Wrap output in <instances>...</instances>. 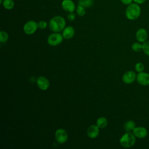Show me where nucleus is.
<instances>
[{
  "mask_svg": "<svg viewBox=\"0 0 149 149\" xmlns=\"http://www.w3.org/2000/svg\"><path fill=\"white\" fill-rule=\"evenodd\" d=\"M66 22L65 19L61 16L53 17L49 22V29L53 32L59 33L65 27Z\"/></svg>",
  "mask_w": 149,
  "mask_h": 149,
  "instance_id": "obj_1",
  "label": "nucleus"
},
{
  "mask_svg": "<svg viewBox=\"0 0 149 149\" xmlns=\"http://www.w3.org/2000/svg\"><path fill=\"white\" fill-rule=\"evenodd\" d=\"M141 14V8L139 4L132 2L127 5L125 10V16L129 19L134 20L137 19Z\"/></svg>",
  "mask_w": 149,
  "mask_h": 149,
  "instance_id": "obj_2",
  "label": "nucleus"
},
{
  "mask_svg": "<svg viewBox=\"0 0 149 149\" xmlns=\"http://www.w3.org/2000/svg\"><path fill=\"white\" fill-rule=\"evenodd\" d=\"M119 143L124 148H130L136 143V136L131 132H126L120 137Z\"/></svg>",
  "mask_w": 149,
  "mask_h": 149,
  "instance_id": "obj_3",
  "label": "nucleus"
},
{
  "mask_svg": "<svg viewBox=\"0 0 149 149\" xmlns=\"http://www.w3.org/2000/svg\"><path fill=\"white\" fill-rule=\"evenodd\" d=\"M63 38L62 34L59 33L54 32L48 37L47 42L51 46H56L59 45L63 41Z\"/></svg>",
  "mask_w": 149,
  "mask_h": 149,
  "instance_id": "obj_4",
  "label": "nucleus"
},
{
  "mask_svg": "<svg viewBox=\"0 0 149 149\" xmlns=\"http://www.w3.org/2000/svg\"><path fill=\"white\" fill-rule=\"evenodd\" d=\"M38 28V23L36 22L34 20H29L24 24L23 26V31L25 34L31 35L36 31Z\"/></svg>",
  "mask_w": 149,
  "mask_h": 149,
  "instance_id": "obj_5",
  "label": "nucleus"
},
{
  "mask_svg": "<svg viewBox=\"0 0 149 149\" xmlns=\"http://www.w3.org/2000/svg\"><path fill=\"white\" fill-rule=\"evenodd\" d=\"M55 138L58 143L63 144L67 141L68 134L65 129L60 128L56 130L55 133Z\"/></svg>",
  "mask_w": 149,
  "mask_h": 149,
  "instance_id": "obj_6",
  "label": "nucleus"
},
{
  "mask_svg": "<svg viewBox=\"0 0 149 149\" xmlns=\"http://www.w3.org/2000/svg\"><path fill=\"white\" fill-rule=\"evenodd\" d=\"M36 83L38 87L43 91L47 90L49 87L50 84L48 79L44 76H39L36 80Z\"/></svg>",
  "mask_w": 149,
  "mask_h": 149,
  "instance_id": "obj_7",
  "label": "nucleus"
},
{
  "mask_svg": "<svg viewBox=\"0 0 149 149\" xmlns=\"http://www.w3.org/2000/svg\"><path fill=\"white\" fill-rule=\"evenodd\" d=\"M136 74L132 70H129L125 72L122 76L123 81L127 84H132L136 79Z\"/></svg>",
  "mask_w": 149,
  "mask_h": 149,
  "instance_id": "obj_8",
  "label": "nucleus"
},
{
  "mask_svg": "<svg viewBox=\"0 0 149 149\" xmlns=\"http://www.w3.org/2000/svg\"><path fill=\"white\" fill-rule=\"evenodd\" d=\"M136 80L140 85H149V73L143 72L139 73L136 76Z\"/></svg>",
  "mask_w": 149,
  "mask_h": 149,
  "instance_id": "obj_9",
  "label": "nucleus"
},
{
  "mask_svg": "<svg viewBox=\"0 0 149 149\" xmlns=\"http://www.w3.org/2000/svg\"><path fill=\"white\" fill-rule=\"evenodd\" d=\"M99 127L96 125H90L87 130V134L90 139H95L97 137L100 133Z\"/></svg>",
  "mask_w": 149,
  "mask_h": 149,
  "instance_id": "obj_10",
  "label": "nucleus"
},
{
  "mask_svg": "<svg viewBox=\"0 0 149 149\" xmlns=\"http://www.w3.org/2000/svg\"><path fill=\"white\" fill-rule=\"evenodd\" d=\"M133 133L136 136V137L143 139L147 136L148 132L145 127L142 126H137L133 129Z\"/></svg>",
  "mask_w": 149,
  "mask_h": 149,
  "instance_id": "obj_11",
  "label": "nucleus"
},
{
  "mask_svg": "<svg viewBox=\"0 0 149 149\" xmlns=\"http://www.w3.org/2000/svg\"><path fill=\"white\" fill-rule=\"evenodd\" d=\"M61 5L63 9L69 13L73 12L76 9L75 4L72 0H63Z\"/></svg>",
  "mask_w": 149,
  "mask_h": 149,
  "instance_id": "obj_12",
  "label": "nucleus"
},
{
  "mask_svg": "<svg viewBox=\"0 0 149 149\" xmlns=\"http://www.w3.org/2000/svg\"><path fill=\"white\" fill-rule=\"evenodd\" d=\"M148 34L147 30L144 28H140L136 33V38L140 42H144L147 40Z\"/></svg>",
  "mask_w": 149,
  "mask_h": 149,
  "instance_id": "obj_13",
  "label": "nucleus"
},
{
  "mask_svg": "<svg viewBox=\"0 0 149 149\" xmlns=\"http://www.w3.org/2000/svg\"><path fill=\"white\" fill-rule=\"evenodd\" d=\"M74 29L72 26H67L63 30L62 36L65 39L68 40L72 38L74 36Z\"/></svg>",
  "mask_w": 149,
  "mask_h": 149,
  "instance_id": "obj_14",
  "label": "nucleus"
},
{
  "mask_svg": "<svg viewBox=\"0 0 149 149\" xmlns=\"http://www.w3.org/2000/svg\"><path fill=\"white\" fill-rule=\"evenodd\" d=\"M108 125V120L105 117L101 116L98 118L96 121V125L100 129H103L105 127Z\"/></svg>",
  "mask_w": 149,
  "mask_h": 149,
  "instance_id": "obj_15",
  "label": "nucleus"
},
{
  "mask_svg": "<svg viewBox=\"0 0 149 149\" xmlns=\"http://www.w3.org/2000/svg\"><path fill=\"white\" fill-rule=\"evenodd\" d=\"M136 127V123L133 120H127L124 125V129L127 132H133V129Z\"/></svg>",
  "mask_w": 149,
  "mask_h": 149,
  "instance_id": "obj_16",
  "label": "nucleus"
},
{
  "mask_svg": "<svg viewBox=\"0 0 149 149\" xmlns=\"http://www.w3.org/2000/svg\"><path fill=\"white\" fill-rule=\"evenodd\" d=\"M79 5L84 7L85 8H90L94 4L93 0H79Z\"/></svg>",
  "mask_w": 149,
  "mask_h": 149,
  "instance_id": "obj_17",
  "label": "nucleus"
},
{
  "mask_svg": "<svg viewBox=\"0 0 149 149\" xmlns=\"http://www.w3.org/2000/svg\"><path fill=\"white\" fill-rule=\"evenodd\" d=\"M2 4L3 8L8 10L12 9L15 5V3L13 0H3Z\"/></svg>",
  "mask_w": 149,
  "mask_h": 149,
  "instance_id": "obj_18",
  "label": "nucleus"
},
{
  "mask_svg": "<svg viewBox=\"0 0 149 149\" xmlns=\"http://www.w3.org/2000/svg\"><path fill=\"white\" fill-rule=\"evenodd\" d=\"M9 39V34L5 31H0V42L1 43H5Z\"/></svg>",
  "mask_w": 149,
  "mask_h": 149,
  "instance_id": "obj_19",
  "label": "nucleus"
},
{
  "mask_svg": "<svg viewBox=\"0 0 149 149\" xmlns=\"http://www.w3.org/2000/svg\"><path fill=\"white\" fill-rule=\"evenodd\" d=\"M132 49L134 52H140L142 49V44L140 42H135L132 44Z\"/></svg>",
  "mask_w": 149,
  "mask_h": 149,
  "instance_id": "obj_20",
  "label": "nucleus"
},
{
  "mask_svg": "<svg viewBox=\"0 0 149 149\" xmlns=\"http://www.w3.org/2000/svg\"><path fill=\"white\" fill-rule=\"evenodd\" d=\"M142 50L147 56H149V41H146L142 44Z\"/></svg>",
  "mask_w": 149,
  "mask_h": 149,
  "instance_id": "obj_21",
  "label": "nucleus"
},
{
  "mask_svg": "<svg viewBox=\"0 0 149 149\" xmlns=\"http://www.w3.org/2000/svg\"><path fill=\"white\" fill-rule=\"evenodd\" d=\"M76 13L79 16H83L86 14L85 8L79 5L76 8Z\"/></svg>",
  "mask_w": 149,
  "mask_h": 149,
  "instance_id": "obj_22",
  "label": "nucleus"
},
{
  "mask_svg": "<svg viewBox=\"0 0 149 149\" xmlns=\"http://www.w3.org/2000/svg\"><path fill=\"white\" fill-rule=\"evenodd\" d=\"M134 68H135V70L136 72L140 73V72H143L144 69V66L142 63L138 62L135 65Z\"/></svg>",
  "mask_w": 149,
  "mask_h": 149,
  "instance_id": "obj_23",
  "label": "nucleus"
},
{
  "mask_svg": "<svg viewBox=\"0 0 149 149\" xmlns=\"http://www.w3.org/2000/svg\"><path fill=\"white\" fill-rule=\"evenodd\" d=\"M47 23L44 20H40L38 23V27L40 29H44L47 27Z\"/></svg>",
  "mask_w": 149,
  "mask_h": 149,
  "instance_id": "obj_24",
  "label": "nucleus"
},
{
  "mask_svg": "<svg viewBox=\"0 0 149 149\" xmlns=\"http://www.w3.org/2000/svg\"><path fill=\"white\" fill-rule=\"evenodd\" d=\"M67 18L70 21H73L75 19V18H76V15H75V14L73 12H70L68 15Z\"/></svg>",
  "mask_w": 149,
  "mask_h": 149,
  "instance_id": "obj_25",
  "label": "nucleus"
},
{
  "mask_svg": "<svg viewBox=\"0 0 149 149\" xmlns=\"http://www.w3.org/2000/svg\"><path fill=\"white\" fill-rule=\"evenodd\" d=\"M120 1L124 5H130V3H132L133 2V0H120Z\"/></svg>",
  "mask_w": 149,
  "mask_h": 149,
  "instance_id": "obj_26",
  "label": "nucleus"
},
{
  "mask_svg": "<svg viewBox=\"0 0 149 149\" xmlns=\"http://www.w3.org/2000/svg\"><path fill=\"white\" fill-rule=\"evenodd\" d=\"M147 0H133V2L140 5V4H142L143 3H144Z\"/></svg>",
  "mask_w": 149,
  "mask_h": 149,
  "instance_id": "obj_27",
  "label": "nucleus"
},
{
  "mask_svg": "<svg viewBox=\"0 0 149 149\" xmlns=\"http://www.w3.org/2000/svg\"><path fill=\"white\" fill-rule=\"evenodd\" d=\"M3 1V0H1V1H0V3H2Z\"/></svg>",
  "mask_w": 149,
  "mask_h": 149,
  "instance_id": "obj_28",
  "label": "nucleus"
}]
</instances>
